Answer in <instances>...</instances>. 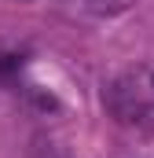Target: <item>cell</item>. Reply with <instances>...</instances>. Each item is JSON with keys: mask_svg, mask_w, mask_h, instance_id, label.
<instances>
[{"mask_svg": "<svg viewBox=\"0 0 154 158\" xmlns=\"http://www.w3.org/2000/svg\"><path fill=\"white\" fill-rule=\"evenodd\" d=\"M103 103H107V110H110V118L117 125H132V129H136V121L143 114V107H147V99L140 96V88L132 81H125V77L103 85Z\"/></svg>", "mask_w": 154, "mask_h": 158, "instance_id": "obj_1", "label": "cell"}, {"mask_svg": "<svg viewBox=\"0 0 154 158\" xmlns=\"http://www.w3.org/2000/svg\"><path fill=\"white\" fill-rule=\"evenodd\" d=\"M26 158H70V155H66V147L59 140H51L48 132H37L30 140V147H26Z\"/></svg>", "mask_w": 154, "mask_h": 158, "instance_id": "obj_2", "label": "cell"}, {"mask_svg": "<svg viewBox=\"0 0 154 158\" xmlns=\"http://www.w3.org/2000/svg\"><path fill=\"white\" fill-rule=\"evenodd\" d=\"M77 7L81 11H92V15H121V11H128L132 7V0H77Z\"/></svg>", "mask_w": 154, "mask_h": 158, "instance_id": "obj_3", "label": "cell"}, {"mask_svg": "<svg viewBox=\"0 0 154 158\" xmlns=\"http://www.w3.org/2000/svg\"><path fill=\"white\" fill-rule=\"evenodd\" d=\"M151 85H154V77H151Z\"/></svg>", "mask_w": 154, "mask_h": 158, "instance_id": "obj_4", "label": "cell"}]
</instances>
